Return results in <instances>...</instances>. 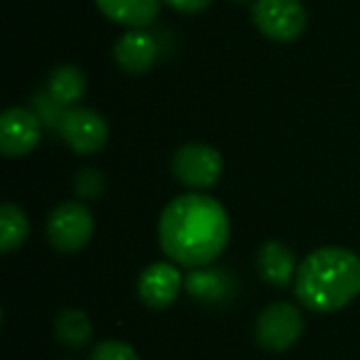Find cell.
I'll return each mask as SVG.
<instances>
[{"mask_svg":"<svg viewBox=\"0 0 360 360\" xmlns=\"http://www.w3.org/2000/svg\"><path fill=\"white\" fill-rule=\"evenodd\" d=\"M158 242L178 266H210L230 242V217L215 198L186 193L160 212Z\"/></svg>","mask_w":360,"mask_h":360,"instance_id":"obj_1","label":"cell"},{"mask_svg":"<svg viewBox=\"0 0 360 360\" xmlns=\"http://www.w3.org/2000/svg\"><path fill=\"white\" fill-rule=\"evenodd\" d=\"M301 306L314 314H333L360 294V257L345 247H321L301 259L294 279Z\"/></svg>","mask_w":360,"mask_h":360,"instance_id":"obj_2","label":"cell"},{"mask_svg":"<svg viewBox=\"0 0 360 360\" xmlns=\"http://www.w3.org/2000/svg\"><path fill=\"white\" fill-rule=\"evenodd\" d=\"M222 155L217 148L200 141H191L183 143L170 158V170H173L175 180L191 188L193 193L210 191L220 183L222 178Z\"/></svg>","mask_w":360,"mask_h":360,"instance_id":"obj_3","label":"cell"},{"mask_svg":"<svg viewBox=\"0 0 360 360\" xmlns=\"http://www.w3.org/2000/svg\"><path fill=\"white\" fill-rule=\"evenodd\" d=\"M45 235L52 250L62 252V255L79 252L89 245L91 235H94V215L79 200L60 202L47 217Z\"/></svg>","mask_w":360,"mask_h":360,"instance_id":"obj_4","label":"cell"},{"mask_svg":"<svg viewBox=\"0 0 360 360\" xmlns=\"http://www.w3.org/2000/svg\"><path fill=\"white\" fill-rule=\"evenodd\" d=\"M252 20L271 42H296L306 30V8L301 0H255Z\"/></svg>","mask_w":360,"mask_h":360,"instance_id":"obj_5","label":"cell"},{"mask_svg":"<svg viewBox=\"0 0 360 360\" xmlns=\"http://www.w3.org/2000/svg\"><path fill=\"white\" fill-rule=\"evenodd\" d=\"M304 333V316L289 301L269 304L255 323V340L269 353H284L294 348Z\"/></svg>","mask_w":360,"mask_h":360,"instance_id":"obj_6","label":"cell"},{"mask_svg":"<svg viewBox=\"0 0 360 360\" xmlns=\"http://www.w3.org/2000/svg\"><path fill=\"white\" fill-rule=\"evenodd\" d=\"M57 134L77 155H94L109 141V124L99 111L86 109V106H72L62 114Z\"/></svg>","mask_w":360,"mask_h":360,"instance_id":"obj_7","label":"cell"},{"mask_svg":"<svg viewBox=\"0 0 360 360\" xmlns=\"http://www.w3.org/2000/svg\"><path fill=\"white\" fill-rule=\"evenodd\" d=\"M42 119L35 109L11 106L0 116V150L8 158H22L40 146Z\"/></svg>","mask_w":360,"mask_h":360,"instance_id":"obj_8","label":"cell"},{"mask_svg":"<svg viewBox=\"0 0 360 360\" xmlns=\"http://www.w3.org/2000/svg\"><path fill=\"white\" fill-rule=\"evenodd\" d=\"M183 284H186V276L180 274L178 264H173V262H153V264H148L141 271L136 294H139L141 304L160 311L175 304Z\"/></svg>","mask_w":360,"mask_h":360,"instance_id":"obj_9","label":"cell"},{"mask_svg":"<svg viewBox=\"0 0 360 360\" xmlns=\"http://www.w3.org/2000/svg\"><path fill=\"white\" fill-rule=\"evenodd\" d=\"M111 55H114V62L124 72H129V75H146L160 57L158 37L146 30V27L126 30L116 40Z\"/></svg>","mask_w":360,"mask_h":360,"instance_id":"obj_10","label":"cell"},{"mask_svg":"<svg viewBox=\"0 0 360 360\" xmlns=\"http://www.w3.org/2000/svg\"><path fill=\"white\" fill-rule=\"evenodd\" d=\"M186 291L193 301L205 306H222L235 296V276L220 266H198L186 276Z\"/></svg>","mask_w":360,"mask_h":360,"instance_id":"obj_11","label":"cell"},{"mask_svg":"<svg viewBox=\"0 0 360 360\" xmlns=\"http://www.w3.org/2000/svg\"><path fill=\"white\" fill-rule=\"evenodd\" d=\"M257 271L271 286H289L296 279V255L279 240H266L257 252Z\"/></svg>","mask_w":360,"mask_h":360,"instance_id":"obj_12","label":"cell"},{"mask_svg":"<svg viewBox=\"0 0 360 360\" xmlns=\"http://www.w3.org/2000/svg\"><path fill=\"white\" fill-rule=\"evenodd\" d=\"M94 3L101 15L109 18L111 22L136 30L155 22L163 0H94Z\"/></svg>","mask_w":360,"mask_h":360,"instance_id":"obj_13","label":"cell"},{"mask_svg":"<svg viewBox=\"0 0 360 360\" xmlns=\"http://www.w3.org/2000/svg\"><path fill=\"white\" fill-rule=\"evenodd\" d=\"M47 94L55 104H60L62 109H72L77 106L86 94V77L79 67L75 65H60L50 72L47 79Z\"/></svg>","mask_w":360,"mask_h":360,"instance_id":"obj_14","label":"cell"},{"mask_svg":"<svg viewBox=\"0 0 360 360\" xmlns=\"http://www.w3.org/2000/svg\"><path fill=\"white\" fill-rule=\"evenodd\" d=\"M30 237V220L25 210L15 202H3L0 205V250L11 255L20 250Z\"/></svg>","mask_w":360,"mask_h":360,"instance_id":"obj_15","label":"cell"},{"mask_svg":"<svg viewBox=\"0 0 360 360\" xmlns=\"http://www.w3.org/2000/svg\"><path fill=\"white\" fill-rule=\"evenodd\" d=\"M94 335V326H91L89 316L79 309H65L57 314L55 319V338L67 348H82L86 345Z\"/></svg>","mask_w":360,"mask_h":360,"instance_id":"obj_16","label":"cell"},{"mask_svg":"<svg viewBox=\"0 0 360 360\" xmlns=\"http://www.w3.org/2000/svg\"><path fill=\"white\" fill-rule=\"evenodd\" d=\"M75 193L79 200H96L104 193V175L96 168H82L75 175Z\"/></svg>","mask_w":360,"mask_h":360,"instance_id":"obj_17","label":"cell"},{"mask_svg":"<svg viewBox=\"0 0 360 360\" xmlns=\"http://www.w3.org/2000/svg\"><path fill=\"white\" fill-rule=\"evenodd\" d=\"M89 360H141L139 353L124 340H101L94 350H91Z\"/></svg>","mask_w":360,"mask_h":360,"instance_id":"obj_18","label":"cell"},{"mask_svg":"<svg viewBox=\"0 0 360 360\" xmlns=\"http://www.w3.org/2000/svg\"><path fill=\"white\" fill-rule=\"evenodd\" d=\"M163 3L173 11L186 13V15H195V13H202L212 6V0H163Z\"/></svg>","mask_w":360,"mask_h":360,"instance_id":"obj_19","label":"cell"},{"mask_svg":"<svg viewBox=\"0 0 360 360\" xmlns=\"http://www.w3.org/2000/svg\"><path fill=\"white\" fill-rule=\"evenodd\" d=\"M235 3H250V0H235Z\"/></svg>","mask_w":360,"mask_h":360,"instance_id":"obj_20","label":"cell"}]
</instances>
